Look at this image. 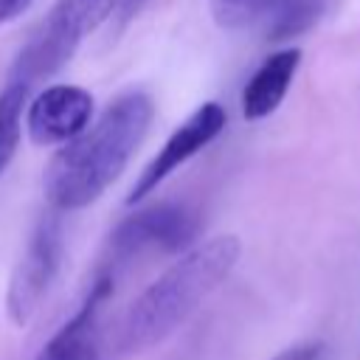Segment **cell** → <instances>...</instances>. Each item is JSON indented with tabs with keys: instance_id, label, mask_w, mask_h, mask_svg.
Returning <instances> with one entry per match:
<instances>
[{
	"instance_id": "9c48e42d",
	"label": "cell",
	"mask_w": 360,
	"mask_h": 360,
	"mask_svg": "<svg viewBox=\"0 0 360 360\" xmlns=\"http://www.w3.org/2000/svg\"><path fill=\"white\" fill-rule=\"evenodd\" d=\"M298 65H301V48H278L270 56H264V62L253 70V76L242 90L245 121H264L281 107Z\"/></svg>"
},
{
	"instance_id": "8992f818",
	"label": "cell",
	"mask_w": 360,
	"mask_h": 360,
	"mask_svg": "<svg viewBox=\"0 0 360 360\" xmlns=\"http://www.w3.org/2000/svg\"><path fill=\"white\" fill-rule=\"evenodd\" d=\"M228 124V112L222 104L217 101H205L200 104L163 143V149L143 166V172L138 174V180L132 183L129 194H127V202L129 205H138L143 202L172 172H177L186 160H191L200 149H205L211 141H217V135L225 129Z\"/></svg>"
},
{
	"instance_id": "277c9868",
	"label": "cell",
	"mask_w": 360,
	"mask_h": 360,
	"mask_svg": "<svg viewBox=\"0 0 360 360\" xmlns=\"http://www.w3.org/2000/svg\"><path fill=\"white\" fill-rule=\"evenodd\" d=\"M200 231L197 214L183 202H155L146 208H138L127 219L115 225L107 245V264L101 270L112 273L132 262L141 253L158 250V253H186L191 250Z\"/></svg>"
},
{
	"instance_id": "5b68a950",
	"label": "cell",
	"mask_w": 360,
	"mask_h": 360,
	"mask_svg": "<svg viewBox=\"0 0 360 360\" xmlns=\"http://www.w3.org/2000/svg\"><path fill=\"white\" fill-rule=\"evenodd\" d=\"M62 250H65L62 219L56 211H51L34 225V231L25 242V250L8 278L6 312L14 326H25L37 315L42 298L48 295V290L59 273Z\"/></svg>"
},
{
	"instance_id": "6da1fadb",
	"label": "cell",
	"mask_w": 360,
	"mask_h": 360,
	"mask_svg": "<svg viewBox=\"0 0 360 360\" xmlns=\"http://www.w3.org/2000/svg\"><path fill=\"white\" fill-rule=\"evenodd\" d=\"M155 115L146 90L115 96L98 118L73 141L59 146L45 169V197L56 214L93 205L129 166Z\"/></svg>"
},
{
	"instance_id": "9a60e30c",
	"label": "cell",
	"mask_w": 360,
	"mask_h": 360,
	"mask_svg": "<svg viewBox=\"0 0 360 360\" xmlns=\"http://www.w3.org/2000/svg\"><path fill=\"white\" fill-rule=\"evenodd\" d=\"M143 3H146V0H118V6H115V17H118V22H127L132 14H138Z\"/></svg>"
},
{
	"instance_id": "30bf717a",
	"label": "cell",
	"mask_w": 360,
	"mask_h": 360,
	"mask_svg": "<svg viewBox=\"0 0 360 360\" xmlns=\"http://www.w3.org/2000/svg\"><path fill=\"white\" fill-rule=\"evenodd\" d=\"M22 112H25V90L6 84L0 93V172L17 152L22 135Z\"/></svg>"
},
{
	"instance_id": "5bb4252c",
	"label": "cell",
	"mask_w": 360,
	"mask_h": 360,
	"mask_svg": "<svg viewBox=\"0 0 360 360\" xmlns=\"http://www.w3.org/2000/svg\"><path fill=\"white\" fill-rule=\"evenodd\" d=\"M31 3L34 0H0V25L14 20V17H20Z\"/></svg>"
},
{
	"instance_id": "7a4b0ae2",
	"label": "cell",
	"mask_w": 360,
	"mask_h": 360,
	"mask_svg": "<svg viewBox=\"0 0 360 360\" xmlns=\"http://www.w3.org/2000/svg\"><path fill=\"white\" fill-rule=\"evenodd\" d=\"M242 256L233 233L211 236L174 259L127 309L118 329V349L143 352L177 332L200 304L231 276Z\"/></svg>"
},
{
	"instance_id": "8fae6325",
	"label": "cell",
	"mask_w": 360,
	"mask_h": 360,
	"mask_svg": "<svg viewBox=\"0 0 360 360\" xmlns=\"http://www.w3.org/2000/svg\"><path fill=\"white\" fill-rule=\"evenodd\" d=\"M323 0H287L273 11V22L267 37L270 39H290L298 37L301 31L312 28V22L321 17Z\"/></svg>"
},
{
	"instance_id": "3957f363",
	"label": "cell",
	"mask_w": 360,
	"mask_h": 360,
	"mask_svg": "<svg viewBox=\"0 0 360 360\" xmlns=\"http://www.w3.org/2000/svg\"><path fill=\"white\" fill-rule=\"evenodd\" d=\"M115 6L118 0H56L20 48L8 84L28 93L37 82L53 76L65 62H70L87 34L115 14Z\"/></svg>"
},
{
	"instance_id": "4fadbf2b",
	"label": "cell",
	"mask_w": 360,
	"mask_h": 360,
	"mask_svg": "<svg viewBox=\"0 0 360 360\" xmlns=\"http://www.w3.org/2000/svg\"><path fill=\"white\" fill-rule=\"evenodd\" d=\"M321 352H323V346L318 340H304V343H295V346L278 352L270 360H321Z\"/></svg>"
},
{
	"instance_id": "52a82bcc",
	"label": "cell",
	"mask_w": 360,
	"mask_h": 360,
	"mask_svg": "<svg viewBox=\"0 0 360 360\" xmlns=\"http://www.w3.org/2000/svg\"><path fill=\"white\" fill-rule=\"evenodd\" d=\"M93 96L82 84H48L25 107V135L37 146H65L93 124Z\"/></svg>"
},
{
	"instance_id": "7c38bea8",
	"label": "cell",
	"mask_w": 360,
	"mask_h": 360,
	"mask_svg": "<svg viewBox=\"0 0 360 360\" xmlns=\"http://www.w3.org/2000/svg\"><path fill=\"white\" fill-rule=\"evenodd\" d=\"M284 3L287 0H211V14L222 28H245Z\"/></svg>"
},
{
	"instance_id": "ba28073f",
	"label": "cell",
	"mask_w": 360,
	"mask_h": 360,
	"mask_svg": "<svg viewBox=\"0 0 360 360\" xmlns=\"http://www.w3.org/2000/svg\"><path fill=\"white\" fill-rule=\"evenodd\" d=\"M112 287H115V276L107 270H98L79 309L56 329V335L42 346L37 360H93L98 315L104 301L112 295Z\"/></svg>"
}]
</instances>
